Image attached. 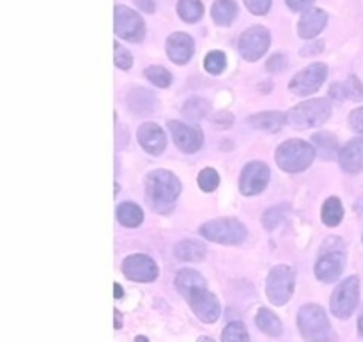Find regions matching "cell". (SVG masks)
I'll use <instances>...</instances> for the list:
<instances>
[{
	"label": "cell",
	"mask_w": 363,
	"mask_h": 342,
	"mask_svg": "<svg viewBox=\"0 0 363 342\" xmlns=\"http://www.w3.org/2000/svg\"><path fill=\"white\" fill-rule=\"evenodd\" d=\"M181 194V183L169 170H152L145 177V197L158 213H169Z\"/></svg>",
	"instance_id": "1"
},
{
	"label": "cell",
	"mask_w": 363,
	"mask_h": 342,
	"mask_svg": "<svg viewBox=\"0 0 363 342\" xmlns=\"http://www.w3.org/2000/svg\"><path fill=\"white\" fill-rule=\"evenodd\" d=\"M298 329L307 342H333L332 323L321 305L307 304L298 312Z\"/></svg>",
	"instance_id": "2"
},
{
	"label": "cell",
	"mask_w": 363,
	"mask_h": 342,
	"mask_svg": "<svg viewBox=\"0 0 363 342\" xmlns=\"http://www.w3.org/2000/svg\"><path fill=\"white\" fill-rule=\"evenodd\" d=\"M315 149L312 144H307L305 140H298V138H293V140H287L277 149V165L284 170V172H303L308 167L312 165L315 158Z\"/></svg>",
	"instance_id": "3"
},
{
	"label": "cell",
	"mask_w": 363,
	"mask_h": 342,
	"mask_svg": "<svg viewBox=\"0 0 363 342\" xmlns=\"http://www.w3.org/2000/svg\"><path fill=\"white\" fill-rule=\"evenodd\" d=\"M346 266V247L340 238H328L323 247V255L315 263V277L321 282H335Z\"/></svg>",
	"instance_id": "4"
},
{
	"label": "cell",
	"mask_w": 363,
	"mask_h": 342,
	"mask_svg": "<svg viewBox=\"0 0 363 342\" xmlns=\"http://www.w3.org/2000/svg\"><path fill=\"white\" fill-rule=\"evenodd\" d=\"M332 116V105L326 99H308L287 112V121L296 128H318Z\"/></svg>",
	"instance_id": "5"
},
{
	"label": "cell",
	"mask_w": 363,
	"mask_h": 342,
	"mask_svg": "<svg viewBox=\"0 0 363 342\" xmlns=\"http://www.w3.org/2000/svg\"><path fill=\"white\" fill-rule=\"evenodd\" d=\"M360 302V279L357 275L347 277L335 287L330 300V311L335 318L350 319Z\"/></svg>",
	"instance_id": "6"
},
{
	"label": "cell",
	"mask_w": 363,
	"mask_h": 342,
	"mask_svg": "<svg viewBox=\"0 0 363 342\" xmlns=\"http://www.w3.org/2000/svg\"><path fill=\"white\" fill-rule=\"evenodd\" d=\"M113 32L128 43H140L145 38V21L138 11L117 4L113 7Z\"/></svg>",
	"instance_id": "7"
},
{
	"label": "cell",
	"mask_w": 363,
	"mask_h": 342,
	"mask_svg": "<svg viewBox=\"0 0 363 342\" xmlns=\"http://www.w3.org/2000/svg\"><path fill=\"white\" fill-rule=\"evenodd\" d=\"M294 284L296 277L291 266L279 265L269 272L266 279V297L277 307H282L291 300L294 293Z\"/></svg>",
	"instance_id": "8"
},
{
	"label": "cell",
	"mask_w": 363,
	"mask_h": 342,
	"mask_svg": "<svg viewBox=\"0 0 363 342\" xmlns=\"http://www.w3.org/2000/svg\"><path fill=\"white\" fill-rule=\"evenodd\" d=\"M201 234L215 243L238 245L247 238V229L236 219H215L201 227Z\"/></svg>",
	"instance_id": "9"
},
{
	"label": "cell",
	"mask_w": 363,
	"mask_h": 342,
	"mask_svg": "<svg viewBox=\"0 0 363 342\" xmlns=\"http://www.w3.org/2000/svg\"><path fill=\"white\" fill-rule=\"evenodd\" d=\"M272 45V34L264 25H252L238 39V50L240 55L247 62H257L266 55Z\"/></svg>",
	"instance_id": "10"
},
{
	"label": "cell",
	"mask_w": 363,
	"mask_h": 342,
	"mask_svg": "<svg viewBox=\"0 0 363 342\" xmlns=\"http://www.w3.org/2000/svg\"><path fill=\"white\" fill-rule=\"evenodd\" d=\"M328 77V66L325 62H312L289 82V89L296 96H311L321 89Z\"/></svg>",
	"instance_id": "11"
},
{
	"label": "cell",
	"mask_w": 363,
	"mask_h": 342,
	"mask_svg": "<svg viewBox=\"0 0 363 342\" xmlns=\"http://www.w3.org/2000/svg\"><path fill=\"white\" fill-rule=\"evenodd\" d=\"M272 170L264 162H250L245 165L240 177V190L243 195H257L268 187Z\"/></svg>",
	"instance_id": "12"
},
{
	"label": "cell",
	"mask_w": 363,
	"mask_h": 342,
	"mask_svg": "<svg viewBox=\"0 0 363 342\" xmlns=\"http://www.w3.org/2000/svg\"><path fill=\"white\" fill-rule=\"evenodd\" d=\"M123 273L133 282H152L158 277V266L149 255L133 254L123 261Z\"/></svg>",
	"instance_id": "13"
},
{
	"label": "cell",
	"mask_w": 363,
	"mask_h": 342,
	"mask_svg": "<svg viewBox=\"0 0 363 342\" xmlns=\"http://www.w3.org/2000/svg\"><path fill=\"white\" fill-rule=\"evenodd\" d=\"M188 305L194 311V314L206 325H213L220 318V302L213 293L206 289H199L197 293L188 298Z\"/></svg>",
	"instance_id": "14"
},
{
	"label": "cell",
	"mask_w": 363,
	"mask_h": 342,
	"mask_svg": "<svg viewBox=\"0 0 363 342\" xmlns=\"http://www.w3.org/2000/svg\"><path fill=\"white\" fill-rule=\"evenodd\" d=\"M170 133H172L174 144L184 153H197L202 148V142H204V135L201 130H197L195 126L190 124H184L181 121H169L167 123Z\"/></svg>",
	"instance_id": "15"
},
{
	"label": "cell",
	"mask_w": 363,
	"mask_h": 342,
	"mask_svg": "<svg viewBox=\"0 0 363 342\" xmlns=\"http://www.w3.org/2000/svg\"><path fill=\"white\" fill-rule=\"evenodd\" d=\"M165 52L177 66H183L194 57L195 41L186 32H172L165 41Z\"/></svg>",
	"instance_id": "16"
},
{
	"label": "cell",
	"mask_w": 363,
	"mask_h": 342,
	"mask_svg": "<svg viewBox=\"0 0 363 342\" xmlns=\"http://www.w3.org/2000/svg\"><path fill=\"white\" fill-rule=\"evenodd\" d=\"M326 25H328V13L321 7H312V9L301 13L296 25V32L301 39L312 41L325 31Z\"/></svg>",
	"instance_id": "17"
},
{
	"label": "cell",
	"mask_w": 363,
	"mask_h": 342,
	"mask_svg": "<svg viewBox=\"0 0 363 342\" xmlns=\"http://www.w3.org/2000/svg\"><path fill=\"white\" fill-rule=\"evenodd\" d=\"M340 167L347 174H360L363 172V135L347 142L340 149L339 156Z\"/></svg>",
	"instance_id": "18"
},
{
	"label": "cell",
	"mask_w": 363,
	"mask_h": 342,
	"mask_svg": "<svg viewBox=\"0 0 363 342\" xmlns=\"http://www.w3.org/2000/svg\"><path fill=\"white\" fill-rule=\"evenodd\" d=\"M138 144L149 153V155H160L163 153L167 145V137H165V131L155 123H145L138 128Z\"/></svg>",
	"instance_id": "19"
},
{
	"label": "cell",
	"mask_w": 363,
	"mask_h": 342,
	"mask_svg": "<svg viewBox=\"0 0 363 342\" xmlns=\"http://www.w3.org/2000/svg\"><path fill=\"white\" fill-rule=\"evenodd\" d=\"M286 123H289L287 121V114L282 112H261L248 117V124L254 130L266 131V133H279L286 126Z\"/></svg>",
	"instance_id": "20"
},
{
	"label": "cell",
	"mask_w": 363,
	"mask_h": 342,
	"mask_svg": "<svg viewBox=\"0 0 363 342\" xmlns=\"http://www.w3.org/2000/svg\"><path fill=\"white\" fill-rule=\"evenodd\" d=\"M126 105L131 112L140 114V116H147L155 110L156 98L151 91L144 87H133L126 96Z\"/></svg>",
	"instance_id": "21"
},
{
	"label": "cell",
	"mask_w": 363,
	"mask_h": 342,
	"mask_svg": "<svg viewBox=\"0 0 363 342\" xmlns=\"http://www.w3.org/2000/svg\"><path fill=\"white\" fill-rule=\"evenodd\" d=\"M312 145H314L319 158L323 160H335L340 156L339 140L330 131H318V133L312 135Z\"/></svg>",
	"instance_id": "22"
},
{
	"label": "cell",
	"mask_w": 363,
	"mask_h": 342,
	"mask_svg": "<svg viewBox=\"0 0 363 342\" xmlns=\"http://www.w3.org/2000/svg\"><path fill=\"white\" fill-rule=\"evenodd\" d=\"M176 289L179 291L181 297L188 300L199 289H206V280L195 270H181L176 277Z\"/></svg>",
	"instance_id": "23"
},
{
	"label": "cell",
	"mask_w": 363,
	"mask_h": 342,
	"mask_svg": "<svg viewBox=\"0 0 363 342\" xmlns=\"http://www.w3.org/2000/svg\"><path fill=\"white\" fill-rule=\"evenodd\" d=\"M238 11L240 7L236 0H215L211 6V18L218 27H229L238 18Z\"/></svg>",
	"instance_id": "24"
},
{
	"label": "cell",
	"mask_w": 363,
	"mask_h": 342,
	"mask_svg": "<svg viewBox=\"0 0 363 342\" xmlns=\"http://www.w3.org/2000/svg\"><path fill=\"white\" fill-rule=\"evenodd\" d=\"M255 325L262 333L269 337H280L284 332V325L279 316L266 307L259 309L257 316H255Z\"/></svg>",
	"instance_id": "25"
},
{
	"label": "cell",
	"mask_w": 363,
	"mask_h": 342,
	"mask_svg": "<svg viewBox=\"0 0 363 342\" xmlns=\"http://www.w3.org/2000/svg\"><path fill=\"white\" fill-rule=\"evenodd\" d=\"M174 254L179 261H190V263H197L202 261L206 258V245L199 243L195 240H184L179 241L174 248Z\"/></svg>",
	"instance_id": "26"
},
{
	"label": "cell",
	"mask_w": 363,
	"mask_h": 342,
	"mask_svg": "<svg viewBox=\"0 0 363 342\" xmlns=\"http://www.w3.org/2000/svg\"><path fill=\"white\" fill-rule=\"evenodd\" d=\"M176 11L184 23H197L204 16V4L202 0H177Z\"/></svg>",
	"instance_id": "27"
},
{
	"label": "cell",
	"mask_w": 363,
	"mask_h": 342,
	"mask_svg": "<svg viewBox=\"0 0 363 342\" xmlns=\"http://www.w3.org/2000/svg\"><path fill=\"white\" fill-rule=\"evenodd\" d=\"M117 220L124 227H138L144 220V213L133 202H123L117 206Z\"/></svg>",
	"instance_id": "28"
},
{
	"label": "cell",
	"mask_w": 363,
	"mask_h": 342,
	"mask_svg": "<svg viewBox=\"0 0 363 342\" xmlns=\"http://www.w3.org/2000/svg\"><path fill=\"white\" fill-rule=\"evenodd\" d=\"M321 219H323V224H326L328 227H335L342 222L344 206H342V202H340L339 197H330L328 201L323 204Z\"/></svg>",
	"instance_id": "29"
},
{
	"label": "cell",
	"mask_w": 363,
	"mask_h": 342,
	"mask_svg": "<svg viewBox=\"0 0 363 342\" xmlns=\"http://www.w3.org/2000/svg\"><path fill=\"white\" fill-rule=\"evenodd\" d=\"M209 103L202 98H190L183 105L181 112H183L184 119L190 121V123H199V121L204 119L209 114Z\"/></svg>",
	"instance_id": "30"
},
{
	"label": "cell",
	"mask_w": 363,
	"mask_h": 342,
	"mask_svg": "<svg viewBox=\"0 0 363 342\" xmlns=\"http://www.w3.org/2000/svg\"><path fill=\"white\" fill-rule=\"evenodd\" d=\"M144 75L152 85H156V87L167 89L170 84H172V75H170L169 70H165L163 66H156L155 64V66L145 67Z\"/></svg>",
	"instance_id": "31"
},
{
	"label": "cell",
	"mask_w": 363,
	"mask_h": 342,
	"mask_svg": "<svg viewBox=\"0 0 363 342\" xmlns=\"http://www.w3.org/2000/svg\"><path fill=\"white\" fill-rule=\"evenodd\" d=\"M227 67V55L222 50H211L204 57V70L211 75L223 73Z\"/></svg>",
	"instance_id": "32"
},
{
	"label": "cell",
	"mask_w": 363,
	"mask_h": 342,
	"mask_svg": "<svg viewBox=\"0 0 363 342\" xmlns=\"http://www.w3.org/2000/svg\"><path fill=\"white\" fill-rule=\"evenodd\" d=\"M222 342H250L247 326L241 321H233L223 329Z\"/></svg>",
	"instance_id": "33"
},
{
	"label": "cell",
	"mask_w": 363,
	"mask_h": 342,
	"mask_svg": "<svg viewBox=\"0 0 363 342\" xmlns=\"http://www.w3.org/2000/svg\"><path fill=\"white\" fill-rule=\"evenodd\" d=\"M289 211V204H277L273 208H269L268 211L262 216V224H264L266 231H273L280 226L284 219H286V213Z\"/></svg>",
	"instance_id": "34"
},
{
	"label": "cell",
	"mask_w": 363,
	"mask_h": 342,
	"mask_svg": "<svg viewBox=\"0 0 363 342\" xmlns=\"http://www.w3.org/2000/svg\"><path fill=\"white\" fill-rule=\"evenodd\" d=\"M113 64L124 71L131 70L133 66V55L119 41H113Z\"/></svg>",
	"instance_id": "35"
},
{
	"label": "cell",
	"mask_w": 363,
	"mask_h": 342,
	"mask_svg": "<svg viewBox=\"0 0 363 342\" xmlns=\"http://www.w3.org/2000/svg\"><path fill=\"white\" fill-rule=\"evenodd\" d=\"M199 187L202 192H215L220 184V176L215 169L208 167L199 174Z\"/></svg>",
	"instance_id": "36"
},
{
	"label": "cell",
	"mask_w": 363,
	"mask_h": 342,
	"mask_svg": "<svg viewBox=\"0 0 363 342\" xmlns=\"http://www.w3.org/2000/svg\"><path fill=\"white\" fill-rule=\"evenodd\" d=\"M344 91H346V98L353 99V101H362L363 99V85L357 77H347L346 82H342Z\"/></svg>",
	"instance_id": "37"
},
{
	"label": "cell",
	"mask_w": 363,
	"mask_h": 342,
	"mask_svg": "<svg viewBox=\"0 0 363 342\" xmlns=\"http://www.w3.org/2000/svg\"><path fill=\"white\" fill-rule=\"evenodd\" d=\"M243 4L252 14H255V16H264L272 9L273 0H243Z\"/></svg>",
	"instance_id": "38"
},
{
	"label": "cell",
	"mask_w": 363,
	"mask_h": 342,
	"mask_svg": "<svg viewBox=\"0 0 363 342\" xmlns=\"http://www.w3.org/2000/svg\"><path fill=\"white\" fill-rule=\"evenodd\" d=\"M287 67V55H284V53H273L272 57L268 59V62H266V70L269 71V73H282L284 70Z\"/></svg>",
	"instance_id": "39"
},
{
	"label": "cell",
	"mask_w": 363,
	"mask_h": 342,
	"mask_svg": "<svg viewBox=\"0 0 363 342\" xmlns=\"http://www.w3.org/2000/svg\"><path fill=\"white\" fill-rule=\"evenodd\" d=\"M323 50H325V41H321V39H312L311 43L303 45V48L300 50V55L303 57L318 55V53H321Z\"/></svg>",
	"instance_id": "40"
},
{
	"label": "cell",
	"mask_w": 363,
	"mask_h": 342,
	"mask_svg": "<svg viewBox=\"0 0 363 342\" xmlns=\"http://www.w3.org/2000/svg\"><path fill=\"white\" fill-rule=\"evenodd\" d=\"M350 126L353 128V131L363 135V106H358L350 114Z\"/></svg>",
	"instance_id": "41"
},
{
	"label": "cell",
	"mask_w": 363,
	"mask_h": 342,
	"mask_svg": "<svg viewBox=\"0 0 363 342\" xmlns=\"http://www.w3.org/2000/svg\"><path fill=\"white\" fill-rule=\"evenodd\" d=\"M315 0H286L287 7L294 13H305V11L312 9L314 7Z\"/></svg>",
	"instance_id": "42"
},
{
	"label": "cell",
	"mask_w": 363,
	"mask_h": 342,
	"mask_svg": "<svg viewBox=\"0 0 363 342\" xmlns=\"http://www.w3.org/2000/svg\"><path fill=\"white\" fill-rule=\"evenodd\" d=\"M330 98L335 99V101H344L346 98V91H344V85L342 84H333L330 87Z\"/></svg>",
	"instance_id": "43"
},
{
	"label": "cell",
	"mask_w": 363,
	"mask_h": 342,
	"mask_svg": "<svg viewBox=\"0 0 363 342\" xmlns=\"http://www.w3.org/2000/svg\"><path fill=\"white\" fill-rule=\"evenodd\" d=\"M135 6L142 11V13H155L156 9V2L155 0H133Z\"/></svg>",
	"instance_id": "44"
},
{
	"label": "cell",
	"mask_w": 363,
	"mask_h": 342,
	"mask_svg": "<svg viewBox=\"0 0 363 342\" xmlns=\"http://www.w3.org/2000/svg\"><path fill=\"white\" fill-rule=\"evenodd\" d=\"M211 123H215V124H218L220 128H225V126H229L230 123H233V116H230V114H216V116H213L211 117Z\"/></svg>",
	"instance_id": "45"
},
{
	"label": "cell",
	"mask_w": 363,
	"mask_h": 342,
	"mask_svg": "<svg viewBox=\"0 0 363 342\" xmlns=\"http://www.w3.org/2000/svg\"><path fill=\"white\" fill-rule=\"evenodd\" d=\"M113 329H116V330L123 329V314H121L117 309L113 311Z\"/></svg>",
	"instance_id": "46"
},
{
	"label": "cell",
	"mask_w": 363,
	"mask_h": 342,
	"mask_svg": "<svg viewBox=\"0 0 363 342\" xmlns=\"http://www.w3.org/2000/svg\"><path fill=\"white\" fill-rule=\"evenodd\" d=\"M123 297H124V291L123 287H121V284H113V298H116V300H121Z\"/></svg>",
	"instance_id": "47"
},
{
	"label": "cell",
	"mask_w": 363,
	"mask_h": 342,
	"mask_svg": "<svg viewBox=\"0 0 363 342\" xmlns=\"http://www.w3.org/2000/svg\"><path fill=\"white\" fill-rule=\"evenodd\" d=\"M358 333L363 337V311H362L360 318H358Z\"/></svg>",
	"instance_id": "48"
},
{
	"label": "cell",
	"mask_w": 363,
	"mask_h": 342,
	"mask_svg": "<svg viewBox=\"0 0 363 342\" xmlns=\"http://www.w3.org/2000/svg\"><path fill=\"white\" fill-rule=\"evenodd\" d=\"M197 342H216L215 339H213V337H208V336H201L197 339Z\"/></svg>",
	"instance_id": "49"
},
{
	"label": "cell",
	"mask_w": 363,
	"mask_h": 342,
	"mask_svg": "<svg viewBox=\"0 0 363 342\" xmlns=\"http://www.w3.org/2000/svg\"><path fill=\"white\" fill-rule=\"evenodd\" d=\"M133 342H149V339L145 336H137V337H135Z\"/></svg>",
	"instance_id": "50"
},
{
	"label": "cell",
	"mask_w": 363,
	"mask_h": 342,
	"mask_svg": "<svg viewBox=\"0 0 363 342\" xmlns=\"http://www.w3.org/2000/svg\"><path fill=\"white\" fill-rule=\"evenodd\" d=\"M362 240H363V236H362Z\"/></svg>",
	"instance_id": "51"
}]
</instances>
